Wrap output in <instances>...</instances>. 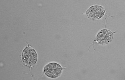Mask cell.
<instances>
[{
  "instance_id": "1",
  "label": "cell",
  "mask_w": 125,
  "mask_h": 80,
  "mask_svg": "<svg viewBox=\"0 0 125 80\" xmlns=\"http://www.w3.org/2000/svg\"><path fill=\"white\" fill-rule=\"evenodd\" d=\"M22 61L26 66L32 67L36 63L38 59L37 53L32 48L26 47L23 50L22 54Z\"/></svg>"
},
{
  "instance_id": "3",
  "label": "cell",
  "mask_w": 125,
  "mask_h": 80,
  "mask_svg": "<svg viewBox=\"0 0 125 80\" xmlns=\"http://www.w3.org/2000/svg\"><path fill=\"white\" fill-rule=\"evenodd\" d=\"M105 12V9L103 7L99 5H94L89 8L85 14L92 19L96 20L103 17Z\"/></svg>"
},
{
  "instance_id": "4",
  "label": "cell",
  "mask_w": 125,
  "mask_h": 80,
  "mask_svg": "<svg viewBox=\"0 0 125 80\" xmlns=\"http://www.w3.org/2000/svg\"><path fill=\"white\" fill-rule=\"evenodd\" d=\"M113 37V33L110 30L104 29L101 30L98 34L96 40L101 45H106L110 43Z\"/></svg>"
},
{
  "instance_id": "2",
  "label": "cell",
  "mask_w": 125,
  "mask_h": 80,
  "mask_svg": "<svg viewBox=\"0 0 125 80\" xmlns=\"http://www.w3.org/2000/svg\"><path fill=\"white\" fill-rule=\"evenodd\" d=\"M63 68L59 64L55 63L48 64L44 69L45 75L51 78H55L60 76L63 71Z\"/></svg>"
}]
</instances>
